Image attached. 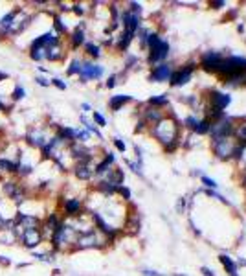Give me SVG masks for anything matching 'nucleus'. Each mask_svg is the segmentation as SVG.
Wrapping results in <instances>:
<instances>
[{
	"label": "nucleus",
	"instance_id": "obj_25",
	"mask_svg": "<svg viewBox=\"0 0 246 276\" xmlns=\"http://www.w3.org/2000/svg\"><path fill=\"white\" fill-rule=\"evenodd\" d=\"M132 39H134V33H129L123 30L121 35H119L118 41H116V48H118L119 52H125L129 48V44L132 42Z\"/></svg>",
	"mask_w": 246,
	"mask_h": 276
},
{
	"label": "nucleus",
	"instance_id": "obj_11",
	"mask_svg": "<svg viewBox=\"0 0 246 276\" xmlns=\"http://www.w3.org/2000/svg\"><path fill=\"white\" fill-rule=\"evenodd\" d=\"M94 162H76V164L72 166V173L73 177L78 180H81V182H88V180H92L96 175H94Z\"/></svg>",
	"mask_w": 246,
	"mask_h": 276
},
{
	"label": "nucleus",
	"instance_id": "obj_5",
	"mask_svg": "<svg viewBox=\"0 0 246 276\" xmlns=\"http://www.w3.org/2000/svg\"><path fill=\"white\" fill-rule=\"evenodd\" d=\"M44 241L46 239L41 232V226H39V228H26L18 236V243L22 245L26 250H32V252L37 250V247H41Z\"/></svg>",
	"mask_w": 246,
	"mask_h": 276
},
{
	"label": "nucleus",
	"instance_id": "obj_15",
	"mask_svg": "<svg viewBox=\"0 0 246 276\" xmlns=\"http://www.w3.org/2000/svg\"><path fill=\"white\" fill-rule=\"evenodd\" d=\"M237 144L233 142L232 138H223V140H215L213 142V151L220 156V158H230L233 156Z\"/></svg>",
	"mask_w": 246,
	"mask_h": 276
},
{
	"label": "nucleus",
	"instance_id": "obj_39",
	"mask_svg": "<svg viewBox=\"0 0 246 276\" xmlns=\"http://www.w3.org/2000/svg\"><path fill=\"white\" fill-rule=\"evenodd\" d=\"M114 147L118 149L119 153H125V149H127V146H125V142H123L121 138L114 136Z\"/></svg>",
	"mask_w": 246,
	"mask_h": 276
},
{
	"label": "nucleus",
	"instance_id": "obj_51",
	"mask_svg": "<svg viewBox=\"0 0 246 276\" xmlns=\"http://www.w3.org/2000/svg\"><path fill=\"white\" fill-rule=\"evenodd\" d=\"M134 63H136V57H129L127 63H125V66H127V68H131V66H132Z\"/></svg>",
	"mask_w": 246,
	"mask_h": 276
},
{
	"label": "nucleus",
	"instance_id": "obj_37",
	"mask_svg": "<svg viewBox=\"0 0 246 276\" xmlns=\"http://www.w3.org/2000/svg\"><path fill=\"white\" fill-rule=\"evenodd\" d=\"M116 193H119L123 197V201H131V197H132V193H131V190L127 188V186H118V192Z\"/></svg>",
	"mask_w": 246,
	"mask_h": 276
},
{
	"label": "nucleus",
	"instance_id": "obj_44",
	"mask_svg": "<svg viewBox=\"0 0 246 276\" xmlns=\"http://www.w3.org/2000/svg\"><path fill=\"white\" fill-rule=\"evenodd\" d=\"M116 79H118V76H110V78L107 79L105 87H107V88H114V87H116V83H118V81H116Z\"/></svg>",
	"mask_w": 246,
	"mask_h": 276
},
{
	"label": "nucleus",
	"instance_id": "obj_18",
	"mask_svg": "<svg viewBox=\"0 0 246 276\" xmlns=\"http://www.w3.org/2000/svg\"><path fill=\"white\" fill-rule=\"evenodd\" d=\"M220 63H223V57H220L217 52H208L202 57V68L206 70H213V72H219Z\"/></svg>",
	"mask_w": 246,
	"mask_h": 276
},
{
	"label": "nucleus",
	"instance_id": "obj_4",
	"mask_svg": "<svg viewBox=\"0 0 246 276\" xmlns=\"http://www.w3.org/2000/svg\"><path fill=\"white\" fill-rule=\"evenodd\" d=\"M48 138H50V134L46 133V125H30L24 134V142L32 149H41L48 142Z\"/></svg>",
	"mask_w": 246,
	"mask_h": 276
},
{
	"label": "nucleus",
	"instance_id": "obj_13",
	"mask_svg": "<svg viewBox=\"0 0 246 276\" xmlns=\"http://www.w3.org/2000/svg\"><path fill=\"white\" fill-rule=\"evenodd\" d=\"M85 42H87V33H85V22H81L68 33V48L78 50V48L85 46Z\"/></svg>",
	"mask_w": 246,
	"mask_h": 276
},
{
	"label": "nucleus",
	"instance_id": "obj_47",
	"mask_svg": "<svg viewBox=\"0 0 246 276\" xmlns=\"http://www.w3.org/2000/svg\"><path fill=\"white\" fill-rule=\"evenodd\" d=\"M37 70H39V76H46V74H50V70L46 68V66H41V64L37 66Z\"/></svg>",
	"mask_w": 246,
	"mask_h": 276
},
{
	"label": "nucleus",
	"instance_id": "obj_16",
	"mask_svg": "<svg viewBox=\"0 0 246 276\" xmlns=\"http://www.w3.org/2000/svg\"><path fill=\"white\" fill-rule=\"evenodd\" d=\"M193 70H195V64H186V66H182L178 72H173L171 74V78H169L171 79V85H175V87H178V85H186V83L191 79Z\"/></svg>",
	"mask_w": 246,
	"mask_h": 276
},
{
	"label": "nucleus",
	"instance_id": "obj_48",
	"mask_svg": "<svg viewBox=\"0 0 246 276\" xmlns=\"http://www.w3.org/2000/svg\"><path fill=\"white\" fill-rule=\"evenodd\" d=\"M8 79H9V74H8V72H4V70H0V83L8 81Z\"/></svg>",
	"mask_w": 246,
	"mask_h": 276
},
{
	"label": "nucleus",
	"instance_id": "obj_34",
	"mask_svg": "<svg viewBox=\"0 0 246 276\" xmlns=\"http://www.w3.org/2000/svg\"><path fill=\"white\" fill-rule=\"evenodd\" d=\"M50 83H52V87L59 88V90H66V88H68V85H66V81H64L63 78H52Z\"/></svg>",
	"mask_w": 246,
	"mask_h": 276
},
{
	"label": "nucleus",
	"instance_id": "obj_41",
	"mask_svg": "<svg viewBox=\"0 0 246 276\" xmlns=\"http://www.w3.org/2000/svg\"><path fill=\"white\" fill-rule=\"evenodd\" d=\"M184 124H186V125H187V127H189V129H193V131H195L196 124H199V120H196V118H193V116H189V118H186V120H184Z\"/></svg>",
	"mask_w": 246,
	"mask_h": 276
},
{
	"label": "nucleus",
	"instance_id": "obj_36",
	"mask_svg": "<svg viewBox=\"0 0 246 276\" xmlns=\"http://www.w3.org/2000/svg\"><path fill=\"white\" fill-rule=\"evenodd\" d=\"M33 81L37 83V85H39V87H44V88H48V87H52V83H50V79L46 78V76H39V74H37L35 76V79H33Z\"/></svg>",
	"mask_w": 246,
	"mask_h": 276
},
{
	"label": "nucleus",
	"instance_id": "obj_8",
	"mask_svg": "<svg viewBox=\"0 0 246 276\" xmlns=\"http://www.w3.org/2000/svg\"><path fill=\"white\" fill-rule=\"evenodd\" d=\"M103 74H105V66L92 63V61H83L81 72H79V81L81 83L96 81V79L103 78Z\"/></svg>",
	"mask_w": 246,
	"mask_h": 276
},
{
	"label": "nucleus",
	"instance_id": "obj_40",
	"mask_svg": "<svg viewBox=\"0 0 246 276\" xmlns=\"http://www.w3.org/2000/svg\"><path fill=\"white\" fill-rule=\"evenodd\" d=\"M237 136L242 144H246V124H242L241 127L237 129Z\"/></svg>",
	"mask_w": 246,
	"mask_h": 276
},
{
	"label": "nucleus",
	"instance_id": "obj_30",
	"mask_svg": "<svg viewBox=\"0 0 246 276\" xmlns=\"http://www.w3.org/2000/svg\"><path fill=\"white\" fill-rule=\"evenodd\" d=\"M85 52L92 59H100L101 57V46L96 44V42H85Z\"/></svg>",
	"mask_w": 246,
	"mask_h": 276
},
{
	"label": "nucleus",
	"instance_id": "obj_22",
	"mask_svg": "<svg viewBox=\"0 0 246 276\" xmlns=\"http://www.w3.org/2000/svg\"><path fill=\"white\" fill-rule=\"evenodd\" d=\"M211 103H213V109L223 110L232 103V98L228 94H224V92H213L211 94Z\"/></svg>",
	"mask_w": 246,
	"mask_h": 276
},
{
	"label": "nucleus",
	"instance_id": "obj_46",
	"mask_svg": "<svg viewBox=\"0 0 246 276\" xmlns=\"http://www.w3.org/2000/svg\"><path fill=\"white\" fill-rule=\"evenodd\" d=\"M13 105V103H11ZM11 105H6L4 101L0 100V112H9V109H11Z\"/></svg>",
	"mask_w": 246,
	"mask_h": 276
},
{
	"label": "nucleus",
	"instance_id": "obj_10",
	"mask_svg": "<svg viewBox=\"0 0 246 276\" xmlns=\"http://www.w3.org/2000/svg\"><path fill=\"white\" fill-rule=\"evenodd\" d=\"M83 201L79 197H64L63 199V206H61V210H63V216L64 219H76V217L83 216Z\"/></svg>",
	"mask_w": 246,
	"mask_h": 276
},
{
	"label": "nucleus",
	"instance_id": "obj_43",
	"mask_svg": "<svg viewBox=\"0 0 246 276\" xmlns=\"http://www.w3.org/2000/svg\"><path fill=\"white\" fill-rule=\"evenodd\" d=\"M127 166L131 168L134 173H138V175H141V166L140 164H134V162H131V160H127Z\"/></svg>",
	"mask_w": 246,
	"mask_h": 276
},
{
	"label": "nucleus",
	"instance_id": "obj_57",
	"mask_svg": "<svg viewBox=\"0 0 246 276\" xmlns=\"http://www.w3.org/2000/svg\"><path fill=\"white\" fill-rule=\"evenodd\" d=\"M244 186H246V177H244Z\"/></svg>",
	"mask_w": 246,
	"mask_h": 276
},
{
	"label": "nucleus",
	"instance_id": "obj_3",
	"mask_svg": "<svg viewBox=\"0 0 246 276\" xmlns=\"http://www.w3.org/2000/svg\"><path fill=\"white\" fill-rule=\"evenodd\" d=\"M147 46H149V63L155 64L164 61L169 55V44L165 41L160 39L158 33H149L147 35Z\"/></svg>",
	"mask_w": 246,
	"mask_h": 276
},
{
	"label": "nucleus",
	"instance_id": "obj_55",
	"mask_svg": "<svg viewBox=\"0 0 246 276\" xmlns=\"http://www.w3.org/2000/svg\"><path fill=\"white\" fill-rule=\"evenodd\" d=\"M28 265H30V263H17L18 269H22V267H28Z\"/></svg>",
	"mask_w": 246,
	"mask_h": 276
},
{
	"label": "nucleus",
	"instance_id": "obj_14",
	"mask_svg": "<svg viewBox=\"0 0 246 276\" xmlns=\"http://www.w3.org/2000/svg\"><path fill=\"white\" fill-rule=\"evenodd\" d=\"M44 44H42V41L39 39V35L33 37L32 41H30V46H28V57L33 61V63L41 64L42 61H44Z\"/></svg>",
	"mask_w": 246,
	"mask_h": 276
},
{
	"label": "nucleus",
	"instance_id": "obj_29",
	"mask_svg": "<svg viewBox=\"0 0 246 276\" xmlns=\"http://www.w3.org/2000/svg\"><path fill=\"white\" fill-rule=\"evenodd\" d=\"M81 64L83 61L79 59V57H73L72 61L68 63V66H66V76H79V72H81Z\"/></svg>",
	"mask_w": 246,
	"mask_h": 276
},
{
	"label": "nucleus",
	"instance_id": "obj_21",
	"mask_svg": "<svg viewBox=\"0 0 246 276\" xmlns=\"http://www.w3.org/2000/svg\"><path fill=\"white\" fill-rule=\"evenodd\" d=\"M52 32H54L57 37H64L70 33L68 26L64 24L63 17H61L59 13H54V17H52Z\"/></svg>",
	"mask_w": 246,
	"mask_h": 276
},
{
	"label": "nucleus",
	"instance_id": "obj_23",
	"mask_svg": "<svg viewBox=\"0 0 246 276\" xmlns=\"http://www.w3.org/2000/svg\"><path fill=\"white\" fill-rule=\"evenodd\" d=\"M132 98L131 96H127V94H116V96H112L109 100V107H110V110H114V112H118L119 109H121L125 103H129Z\"/></svg>",
	"mask_w": 246,
	"mask_h": 276
},
{
	"label": "nucleus",
	"instance_id": "obj_38",
	"mask_svg": "<svg viewBox=\"0 0 246 276\" xmlns=\"http://www.w3.org/2000/svg\"><path fill=\"white\" fill-rule=\"evenodd\" d=\"M85 11H87V9H85V6L79 4V2L72 4V13H73V15H78V17H83V15H85Z\"/></svg>",
	"mask_w": 246,
	"mask_h": 276
},
{
	"label": "nucleus",
	"instance_id": "obj_50",
	"mask_svg": "<svg viewBox=\"0 0 246 276\" xmlns=\"http://www.w3.org/2000/svg\"><path fill=\"white\" fill-rule=\"evenodd\" d=\"M202 274H204V276H215V272L211 271V269H208V267H202Z\"/></svg>",
	"mask_w": 246,
	"mask_h": 276
},
{
	"label": "nucleus",
	"instance_id": "obj_2",
	"mask_svg": "<svg viewBox=\"0 0 246 276\" xmlns=\"http://www.w3.org/2000/svg\"><path fill=\"white\" fill-rule=\"evenodd\" d=\"M105 236H101L96 228H90L87 232H81L76 238L72 250H85V248H100L105 245Z\"/></svg>",
	"mask_w": 246,
	"mask_h": 276
},
{
	"label": "nucleus",
	"instance_id": "obj_56",
	"mask_svg": "<svg viewBox=\"0 0 246 276\" xmlns=\"http://www.w3.org/2000/svg\"><path fill=\"white\" fill-rule=\"evenodd\" d=\"M2 225H4V219H2V216H0V228H2Z\"/></svg>",
	"mask_w": 246,
	"mask_h": 276
},
{
	"label": "nucleus",
	"instance_id": "obj_7",
	"mask_svg": "<svg viewBox=\"0 0 246 276\" xmlns=\"http://www.w3.org/2000/svg\"><path fill=\"white\" fill-rule=\"evenodd\" d=\"M33 18H35V13H33V11H30V13H28V9L22 8V11H20V13L17 15V18H15L13 26L9 28L8 37L15 39V37L22 35V33L26 32L28 28L32 26V20H33Z\"/></svg>",
	"mask_w": 246,
	"mask_h": 276
},
{
	"label": "nucleus",
	"instance_id": "obj_19",
	"mask_svg": "<svg viewBox=\"0 0 246 276\" xmlns=\"http://www.w3.org/2000/svg\"><path fill=\"white\" fill-rule=\"evenodd\" d=\"M18 228H0V245H6V247H11V245L18 243Z\"/></svg>",
	"mask_w": 246,
	"mask_h": 276
},
{
	"label": "nucleus",
	"instance_id": "obj_49",
	"mask_svg": "<svg viewBox=\"0 0 246 276\" xmlns=\"http://www.w3.org/2000/svg\"><path fill=\"white\" fill-rule=\"evenodd\" d=\"M81 109H83V112H92L90 103H81Z\"/></svg>",
	"mask_w": 246,
	"mask_h": 276
},
{
	"label": "nucleus",
	"instance_id": "obj_9",
	"mask_svg": "<svg viewBox=\"0 0 246 276\" xmlns=\"http://www.w3.org/2000/svg\"><path fill=\"white\" fill-rule=\"evenodd\" d=\"M233 133H235V127H233L232 120L220 118L219 122L210 125V134L213 138V142L215 140H223V138H230Z\"/></svg>",
	"mask_w": 246,
	"mask_h": 276
},
{
	"label": "nucleus",
	"instance_id": "obj_33",
	"mask_svg": "<svg viewBox=\"0 0 246 276\" xmlns=\"http://www.w3.org/2000/svg\"><path fill=\"white\" fill-rule=\"evenodd\" d=\"M92 120H94V125H96V127H105L107 125V118L101 114L100 110H92Z\"/></svg>",
	"mask_w": 246,
	"mask_h": 276
},
{
	"label": "nucleus",
	"instance_id": "obj_53",
	"mask_svg": "<svg viewBox=\"0 0 246 276\" xmlns=\"http://www.w3.org/2000/svg\"><path fill=\"white\" fill-rule=\"evenodd\" d=\"M224 4H226V2H223V0H219V2H213V4H211V6H215V8L219 9V8H223Z\"/></svg>",
	"mask_w": 246,
	"mask_h": 276
},
{
	"label": "nucleus",
	"instance_id": "obj_27",
	"mask_svg": "<svg viewBox=\"0 0 246 276\" xmlns=\"http://www.w3.org/2000/svg\"><path fill=\"white\" fill-rule=\"evenodd\" d=\"M33 171H35V164H26V162H20V164H18L17 179H18V180L28 179L30 175H33Z\"/></svg>",
	"mask_w": 246,
	"mask_h": 276
},
{
	"label": "nucleus",
	"instance_id": "obj_32",
	"mask_svg": "<svg viewBox=\"0 0 246 276\" xmlns=\"http://www.w3.org/2000/svg\"><path fill=\"white\" fill-rule=\"evenodd\" d=\"M210 120L206 118V120H201L199 124H196V127H195V133L196 134H208L210 133Z\"/></svg>",
	"mask_w": 246,
	"mask_h": 276
},
{
	"label": "nucleus",
	"instance_id": "obj_35",
	"mask_svg": "<svg viewBox=\"0 0 246 276\" xmlns=\"http://www.w3.org/2000/svg\"><path fill=\"white\" fill-rule=\"evenodd\" d=\"M149 105H155V107H160V105H167V96H155L149 100Z\"/></svg>",
	"mask_w": 246,
	"mask_h": 276
},
{
	"label": "nucleus",
	"instance_id": "obj_54",
	"mask_svg": "<svg viewBox=\"0 0 246 276\" xmlns=\"http://www.w3.org/2000/svg\"><path fill=\"white\" fill-rule=\"evenodd\" d=\"M184 204H186V201H184V199H180V202H178V212L184 210Z\"/></svg>",
	"mask_w": 246,
	"mask_h": 276
},
{
	"label": "nucleus",
	"instance_id": "obj_42",
	"mask_svg": "<svg viewBox=\"0 0 246 276\" xmlns=\"http://www.w3.org/2000/svg\"><path fill=\"white\" fill-rule=\"evenodd\" d=\"M202 182H204L206 186H208V188H217V186H219V184L215 182L213 179H210V177H206V175H202Z\"/></svg>",
	"mask_w": 246,
	"mask_h": 276
},
{
	"label": "nucleus",
	"instance_id": "obj_28",
	"mask_svg": "<svg viewBox=\"0 0 246 276\" xmlns=\"http://www.w3.org/2000/svg\"><path fill=\"white\" fill-rule=\"evenodd\" d=\"M32 256L35 258L37 262H44V263H54L55 262V256L57 254L54 250H48V252H39V250H33Z\"/></svg>",
	"mask_w": 246,
	"mask_h": 276
},
{
	"label": "nucleus",
	"instance_id": "obj_45",
	"mask_svg": "<svg viewBox=\"0 0 246 276\" xmlns=\"http://www.w3.org/2000/svg\"><path fill=\"white\" fill-rule=\"evenodd\" d=\"M0 267H11V260L4 254H0Z\"/></svg>",
	"mask_w": 246,
	"mask_h": 276
},
{
	"label": "nucleus",
	"instance_id": "obj_17",
	"mask_svg": "<svg viewBox=\"0 0 246 276\" xmlns=\"http://www.w3.org/2000/svg\"><path fill=\"white\" fill-rule=\"evenodd\" d=\"M116 162V155L112 151H109V153H105V156H103V160L101 162H97L96 166H94V175L96 177H105L107 173L110 171V168H112V164Z\"/></svg>",
	"mask_w": 246,
	"mask_h": 276
},
{
	"label": "nucleus",
	"instance_id": "obj_12",
	"mask_svg": "<svg viewBox=\"0 0 246 276\" xmlns=\"http://www.w3.org/2000/svg\"><path fill=\"white\" fill-rule=\"evenodd\" d=\"M66 52H68V46H64V41L55 42V44L48 46L44 50V61H48V63H61L64 59Z\"/></svg>",
	"mask_w": 246,
	"mask_h": 276
},
{
	"label": "nucleus",
	"instance_id": "obj_26",
	"mask_svg": "<svg viewBox=\"0 0 246 276\" xmlns=\"http://www.w3.org/2000/svg\"><path fill=\"white\" fill-rule=\"evenodd\" d=\"M219 260H220V263H223V265H224V269L228 271V274H230V276H239V272H237V265L233 263V260L228 256V254H220Z\"/></svg>",
	"mask_w": 246,
	"mask_h": 276
},
{
	"label": "nucleus",
	"instance_id": "obj_52",
	"mask_svg": "<svg viewBox=\"0 0 246 276\" xmlns=\"http://www.w3.org/2000/svg\"><path fill=\"white\" fill-rule=\"evenodd\" d=\"M145 276H160V272H155V271H143Z\"/></svg>",
	"mask_w": 246,
	"mask_h": 276
},
{
	"label": "nucleus",
	"instance_id": "obj_58",
	"mask_svg": "<svg viewBox=\"0 0 246 276\" xmlns=\"http://www.w3.org/2000/svg\"><path fill=\"white\" fill-rule=\"evenodd\" d=\"M177 276H180V274H177ZM184 276H186V274H184Z\"/></svg>",
	"mask_w": 246,
	"mask_h": 276
},
{
	"label": "nucleus",
	"instance_id": "obj_6",
	"mask_svg": "<svg viewBox=\"0 0 246 276\" xmlns=\"http://www.w3.org/2000/svg\"><path fill=\"white\" fill-rule=\"evenodd\" d=\"M219 72H223L226 78L244 74L246 72V59L244 57H237V55H232V57H228V59H223Z\"/></svg>",
	"mask_w": 246,
	"mask_h": 276
},
{
	"label": "nucleus",
	"instance_id": "obj_20",
	"mask_svg": "<svg viewBox=\"0 0 246 276\" xmlns=\"http://www.w3.org/2000/svg\"><path fill=\"white\" fill-rule=\"evenodd\" d=\"M171 66L165 63L158 64V66H155V70L151 72V81H167L169 78H171Z\"/></svg>",
	"mask_w": 246,
	"mask_h": 276
},
{
	"label": "nucleus",
	"instance_id": "obj_24",
	"mask_svg": "<svg viewBox=\"0 0 246 276\" xmlns=\"http://www.w3.org/2000/svg\"><path fill=\"white\" fill-rule=\"evenodd\" d=\"M28 96V92H26V88L20 85V83H17L13 88H11V92H9V100H11V103H18V101H22L24 98Z\"/></svg>",
	"mask_w": 246,
	"mask_h": 276
},
{
	"label": "nucleus",
	"instance_id": "obj_31",
	"mask_svg": "<svg viewBox=\"0 0 246 276\" xmlns=\"http://www.w3.org/2000/svg\"><path fill=\"white\" fill-rule=\"evenodd\" d=\"M160 120H162V114H160L158 109H147L145 110V122H149V124H158Z\"/></svg>",
	"mask_w": 246,
	"mask_h": 276
},
{
	"label": "nucleus",
	"instance_id": "obj_1",
	"mask_svg": "<svg viewBox=\"0 0 246 276\" xmlns=\"http://www.w3.org/2000/svg\"><path fill=\"white\" fill-rule=\"evenodd\" d=\"M153 134L158 138L164 146H171L177 144L178 140V124L173 118H162L158 124H155L153 127Z\"/></svg>",
	"mask_w": 246,
	"mask_h": 276
}]
</instances>
